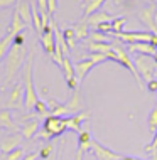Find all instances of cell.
I'll use <instances>...</instances> for the list:
<instances>
[{
    "label": "cell",
    "mask_w": 157,
    "mask_h": 160,
    "mask_svg": "<svg viewBox=\"0 0 157 160\" xmlns=\"http://www.w3.org/2000/svg\"><path fill=\"white\" fill-rule=\"evenodd\" d=\"M15 10L19 12V15L22 17V20L27 25L32 24V5H30L27 0H17Z\"/></svg>",
    "instance_id": "obj_16"
},
{
    "label": "cell",
    "mask_w": 157,
    "mask_h": 160,
    "mask_svg": "<svg viewBox=\"0 0 157 160\" xmlns=\"http://www.w3.org/2000/svg\"><path fill=\"white\" fill-rule=\"evenodd\" d=\"M37 132H39V120L37 118H32L30 122H27L24 125V128H22V137L24 138H32V137H36L37 135Z\"/></svg>",
    "instance_id": "obj_21"
},
{
    "label": "cell",
    "mask_w": 157,
    "mask_h": 160,
    "mask_svg": "<svg viewBox=\"0 0 157 160\" xmlns=\"http://www.w3.org/2000/svg\"><path fill=\"white\" fill-rule=\"evenodd\" d=\"M154 20H155V25H157V8H155V14H154Z\"/></svg>",
    "instance_id": "obj_48"
},
{
    "label": "cell",
    "mask_w": 157,
    "mask_h": 160,
    "mask_svg": "<svg viewBox=\"0 0 157 160\" xmlns=\"http://www.w3.org/2000/svg\"><path fill=\"white\" fill-rule=\"evenodd\" d=\"M47 10H49V15L52 17L58 10V0H47Z\"/></svg>",
    "instance_id": "obj_38"
},
{
    "label": "cell",
    "mask_w": 157,
    "mask_h": 160,
    "mask_svg": "<svg viewBox=\"0 0 157 160\" xmlns=\"http://www.w3.org/2000/svg\"><path fill=\"white\" fill-rule=\"evenodd\" d=\"M22 135H19V133H8L7 137L2 138V142H0V152L2 153H10L12 150L19 148L20 147V142H22Z\"/></svg>",
    "instance_id": "obj_10"
},
{
    "label": "cell",
    "mask_w": 157,
    "mask_h": 160,
    "mask_svg": "<svg viewBox=\"0 0 157 160\" xmlns=\"http://www.w3.org/2000/svg\"><path fill=\"white\" fill-rule=\"evenodd\" d=\"M90 116H91V113H90V111H86V110L80 111V113L66 116V127H68V130H75V132L80 133L81 132V123L86 122Z\"/></svg>",
    "instance_id": "obj_11"
},
{
    "label": "cell",
    "mask_w": 157,
    "mask_h": 160,
    "mask_svg": "<svg viewBox=\"0 0 157 160\" xmlns=\"http://www.w3.org/2000/svg\"><path fill=\"white\" fill-rule=\"evenodd\" d=\"M24 98H25V89L20 83H17L10 91V96H8L7 103H5V108H22L24 106Z\"/></svg>",
    "instance_id": "obj_8"
},
{
    "label": "cell",
    "mask_w": 157,
    "mask_h": 160,
    "mask_svg": "<svg viewBox=\"0 0 157 160\" xmlns=\"http://www.w3.org/2000/svg\"><path fill=\"white\" fill-rule=\"evenodd\" d=\"M24 155H25V153H24L22 148H15V150H12L10 153L5 155V160H22Z\"/></svg>",
    "instance_id": "obj_33"
},
{
    "label": "cell",
    "mask_w": 157,
    "mask_h": 160,
    "mask_svg": "<svg viewBox=\"0 0 157 160\" xmlns=\"http://www.w3.org/2000/svg\"><path fill=\"white\" fill-rule=\"evenodd\" d=\"M36 137H37V138H41V140H44V142H49L51 138H54V137H52L51 133L47 132V130H44V128H41V130H39Z\"/></svg>",
    "instance_id": "obj_37"
},
{
    "label": "cell",
    "mask_w": 157,
    "mask_h": 160,
    "mask_svg": "<svg viewBox=\"0 0 157 160\" xmlns=\"http://www.w3.org/2000/svg\"><path fill=\"white\" fill-rule=\"evenodd\" d=\"M133 64L137 68V72L140 74V78L145 79V83H149L150 79H154L157 76V64H155L152 56H145V54L135 56Z\"/></svg>",
    "instance_id": "obj_4"
},
{
    "label": "cell",
    "mask_w": 157,
    "mask_h": 160,
    "mask_svg": "<svg viewBox=\"0 0 157 160\" xmlns=\"http://www.w3.org/2000/svg\"><path fill=\"white\" fill-rule=\"evenodd\" d=\"M27 27V24L22 20V17L19 15V12L14 10V14H12V22H10V29L8 31L10 32H14L15 36L17 34H20V32H24V29Z\"/></svg>",
    "instance_id": "obj_20"
},
{
    "label": "cell",
    "mask_w": 157,
    "mask_h": 160,
    "mask_svg": "<svg viewBox=\"0 0 157 160\" xmlns=\"http://www.w3.org/2000/svg\"><path fill=\"white\" fill-rule=\"evenodd\" d=\"M69 111V115H75V113H80L83 111V106H85V103H83V94L80 89H76V91H73V96L69 99L68 103H64Z\"/></svg>",
    "instance_id": "obj_15"
},
{
    "label": "cell",
    "mask_w": 157,
    "mask_h": 160,
    "mask_svg": "<svg viewBox=\"0 0 157 160\" xmlns=\"http://www.w3.org/2000/svg\"><path fill=\"white\" fill-rule=\"evenodd\" d=\"M76 160H85V152L78 150V152H76Z\"/></svg>",
    "instance_id": "obj_45"
},
{
    "label": "cell",
    "mask_w": 157,
    "mask_h": 160,
    "mask_svg": "<svg viewBox=\"0 0 157 160\" xmlns=\"http://www.w3.org/2000/svg\"><path fill=\"white\" fill-rule=\"evenodd\" d=\"M95 66H97V64L91 61L90 58L81 59L80 62H76V64H75V74H76V78H78V81L81 83V81L90 74V71H91V69H93Z\"/></svg>",
    "instance_id": "obj_12"
},
{
    "label": "cell",
    "mask_w": 157,
    "mask_h": 160,
    "mask_svg": "<svg viewBox=\"0 0 157 160\" xmlns=\"http://www.w3.org/2000/svg\"><path fill=\"white\" fill-rule=\"evenodd\" d=\"M91 143H93V135L90 130H81L78 133V150L81 152H88L91 150Z\"/></svg>",
    "instance_id": "obj_17"
},
{
    "label": "cell",
    "mask_w": 157,
    "mask_h": 160,
    "mask_svg": "<svg viewBox=\"0 0 157 160\" xmlns=\"http://www.w3.org/2000/svg\"><path fill=\"white\" fill-rule=\"evenodd\" d=\"M37 160H41V158H37Z\"/></svg>",
    "instance_id": "obj_51"
},
{
    "label": "cell",
    "mask_w": 157,
    "mask_h": 160,
    "mask_svg": "<svg viewBox=\"0 0 157 160\" xmlns=\"http://www.w3.org/2000/svg\"><path fill=\"white\" fill-rule=\"evenodd\" d=\"M14 37H15V34L8 31L5 36L0 39V61H2V59L8 54V51H10L12 44H14Z\"/></svg>",
    "instance_id": "obj_19"
},
{
    "label": "cell",
    "mask_w": 157,
    "mask_h": 160,
    "mask_svg": "<svg viewBox=\"0 0 157 160\" xmlns=\"http://www.w3.org/2000/svg\"><path fill=\"white\" fill-rule=\"evenodd\" d=\"M52 152H54V145H52L51 142H46V145L39 150V158H41V160H47L52 155Z\"/></svg>",
    "instance_id": "obj_30"
},
{
    "label": "cell",
    "mask_w": 157,
    "mask_h": 160,
    "mask_svg": "<svg viewBox=\"0 0 157 160\" xmlns=\"http://www.w3.org/2000/svg\"><path fill=\"white\" fill-rule=\"evenodd\" d=\"M145 152H147V153H154V152H157V132L154 133V138H152V142L145 147Z\"/></svg>",
    "instance_id": "obj_35"
},
{
    "label": "cell",
    "mask_w": 157,
    "mask_h": 160,
    "mask_svg": "<svg viewBox=\"0 0 157 160\" xmlns=\"http://www.w3.org/2000/svg\"><path fill=\"white\" fill-rule=\"evenodd\" d=\"M149 130L152 135L157 132V108H152V111L149 115Z\"/></svg>",
    "instance_id": "obj_32"
},
{
    "label": "cell",
    "mask_w": 157,
    "mask_h": 160,
    "mask_svg": "<svg viewBox=\"0 0 157 160\" xmlns=\"http://www.w3.org/2000/svg\"><path fill=\"white\" fill-rule=\"evenodd\" d=\"M107 0H85V15L88 17L95 12H98Z\"/></svg>",
    "instance_id": "obj_25"
},
{
    "label": "cell",
    "mask_w": 157,
    "mask_h": 160,
    "mask_svg": "<svg viewBox=\"0 0 157 160\" xmlns=\"http://www.w3.org/2000/svg\"><path fill=\"white\" fill-rule=\"evenodd\" d=\"M39 158V152H29L27 155H24L22 160H37Z\"/></svg>",
    "instance_id": "obj_43"
},
{
    "label": "cell",
    "mask_w": 157,
    "mask_h": 160,
    "mask_svg": "<svg viewBox=\"0 0 157 160\" xmlns=\"http://www.w3.org/2000/svg\"><path fill=\"white\" fill-rule=\"evenodd\" d=\"M91 150H93V153L97 155L98 160H120L123 155L118 153V152H113V150H110L108 147L102 145L98 140H95L93 138V143H91Z\"/></svg>",
    "instance_id": "obj_7"
},
{
    "label": "cell",
    "mask_w": 157,
    "mask_h": 160,
    "mask_svg": "<svg viewBox=\"0 0 157 160\" xmlns=\"http://www.w3.org/2000/svg\"><path fill=\"white\" fill-rule=\"evenodd\" d=\"M68 88L71 89V91H76V89H80V81H78V78L75 76L73 79H68Z\"/></svg>",
    "instance_id": "obj_39"
},
{
    "label": "cell",
    "mask_w": 157,
    "mask_h": 160,
    "mask_svg": "<svg viewBox=\"0 0 157 160\" xmlns=\"http://www.w3.org/2000/svg\"><path fill=\"white\" fill-rule=\"evenodd\" d=\"M90 41L91 42H108V37H107V34H103V32H100V31H91L90 32Z\"/></svg>",
    "instance_id": "obj_31"
},
{
    "label": "cell",
    "mask_w": 157,
    "mask_h": 160,
    "mask_svg": "<svg viewBox=\"0 0 157 160\" xmlns=\"http://www.w3.org/2000/svg\"><path fill=\"white\" fill-rule=\"evenodd\" d=\"M27 2L30 3V5H37V0H27Z\"/></svg>",
    "instance_id": "obj_47"
},
{
    "label": "cell",
    "mask_w": 157,
    "mask_h": 160,
    "mask_svg": "<svg viewBox=\"0 0 157 160\" xmlns=\"http://www.w3.org/2000/svg\"><path fill=\"white\" fill-rule=\"evenodd\" d=\"M75 34H76V41L80 39V41H83V39H88L90 37V25H88V22L86 20H83V22H80V24H76L75 27Z\"/></svg>",
    "instance_id": "obj_23"
},
{
    "label": "cell",
    "mask_w": 157,
    "mask_h": 160,
    "mask_svg": "<svg viewBox=\"0 0 157 160\" xmlns=\"http://www.w3.org/2000/svg\"><path fill=\"white\" fill-rule=\"evenodd\" d=\"M147 89H149L150 93H157V76L147 83Z\"/></svg>",
    "instance_id": "obj_41"
},
{
    "label": "cell",
    "mask_w": 157,
    "mask_h": 160,
    "mask_svg": "<svg viewBox=\"0 0 157 160\" xmlns=\"http://www.w3.org/2000/svg\"><path fill=\"white\" fill-rule=\"evenodd\" d=\"M63 37H64V41L68 42L69 49H75V46H76V34H75V29H73V27L64 29V31H63Z\"/></svg>",
    "instance_id": "obj_27"
},
{
    "label": "cell",
    "mask_w": 157,
    "mask_h": 160,
    "mask_svg": "<svg viewBox=\"0 0 157 160\" xmlns=\"http://www.w3.org/2000/svg\"><path fill=\"white\" fill-rule=\"evenodd\" d=\"M120 160H142V158H139V157H132V155H123Z\"/></svg>",
    "instance_id": "obj_44"
},
{
    "label": "cell",
    "mask_w": 157,
    "mask_h": 160,
    "mask_svg": "<svg viewBox=\"0 0 157 160\" xmlns=\"http://www.w3.org/2000/svg\"><path fill=\"white\" fill-rule=\"evenodd\" d=\"M52 22L54 20L51 19V22L49 25L42 31V34L39 37H41V46L44 47V51L49 56L54 54V51H56V36H54V27H52Z\"/></svg>",
    "instance_id": "obj_6"
},
{
    "label": "cell",
    "mask_w": 157,
    "mask_h": 160,
    "mask_svg": "<svg viewBox=\"0 0 157 160\" xmlns=\"http://www.w3.org/2000/svg\"><path fill=\"white\" fill-rule=\"evenodd\" d=\"M149 2H150V3H155V2H157V0H149Z\"/></svg>",
    "instance_id": "obj_50"
},
{
    "label": "cell",
    "mask_w": 157,
    "mask_h": 160,
    "mask_svg": "<svg viewBox=\"0 0 157 160\" xmlns=\"http://www.w3.org/2000/svg\"><path fill=\"white\" fill-rule=\"evenodd\" d=\"M88 58H90L95 64H97V66H98V64H102V62H105V61H108L107 56H105V54H100V52H91Z\"/></svg>",
    "instance_id": "obj_34"
},
{
    "label": "cell",
    "mask_w": 157,
    "mask_h": 160,
    "mask_svg": "<svg viewBox=\"0 0 157 160\" xmlns=\"http://www.w3.org/2000/svg\"><path fill=\"white\" fill-rule=\"evenodd\" d=\"M154 34L142 31V32H120L117 34V37L122 42H128V44H135V42H150V39Z\"/></svg>",
    "instance_id": "obj_9"
},
{
    "label": "cell",
    "mask_w": 157,
    "mask_h": 160,
    "mask_svg": "<svg viewBox=\"0 0 157 160\" xmlns=\"http://www.w3.org/2000/svg\"><path fill=\"white\" fill-rule=\"evenodd\" d=\"M154 14H155V7L154 5L147 7V8H144V10L139 12V19H140L145 25H149L152 34H157V25H155V20H154Z\"/></svg>",
    "instance_id": "obj_14"
},
{
    "label": "cell",
    "mask_w": 157,
    "mask_h": 160,
    "mask_svg": "<svg viewBox=\"0 0 157 160\" xmlns=\"http://www.w3.org/2000/svg\"><path fill=\"white\" fill-rule=\"evenodd\" d=\"M112 49H113V52L117 54V62L118 64H122L125 69H128L130 71V74L133 76V79L137 81V84L140 86H144V83H142V78H140V74L137 72V68H135V64H133V61L128 58V51L123 47V44H120L118 41H115V42H112Z\"/></svg>",
    "instance_id": "obj_3"
},
{
    "label": "cell",
    "mask_w": 157,
    "mask_h": 160,
    "mask_svg": "<svg viewBox=\"0 0 157 160\" xmlns=\"http://www.w3.org/2000/svg\"><path fill=\"white\" fill-rule=\"evenodd\" d=\"M152 155V157L149 158V160H157V152H154V153H150Z\"/></svg>",
    "instance_id": "obj_46"
},
{
    "label": "cell",
    "mask_w": 157,
    "mask_h": 160,
    "mask_svg": "<svg viewBox=\"0 0 157 160\" xmlns=\"http://www.w3.org/2000/svg\"><path fill=\"white\" fill-rule=\"evenodd\" d=\"M127 24V19L125 17H115V19L112 20V29H113V34H120V32H123L122 29H123V25Z\"/></svg>",
    "instance_id": "obj_29"
},
{
    "label": "cell",
    "mask_w": 157,
    "mask_h": 160,
    "mask_svg": "<svg viewBox=\"0 0 157 160\" xmlns=\"http://www.w3.org/2000/svg\"><path fill=\"white\" fill-rule=\"evenodd\" d=\"M0 127L8 128V130L15 128L14 127V120H12V113H10V110H8V108L0 110Z\"/></svg>",
    "instance_id": "obj_24"
},
{
    "label": "cell",
    "mask_w": 157,
    "mask_h": 160,
    "mask_svg": "<svg viewBox=\"0 0 157 160\" xmlns=\"http://www.w3.org/2000/svg\"><path fill=\"white\" fill-rule=\"evenodd\" d=\"M97 31L103 32V34H108V32H113L112 29V22H102L100 25H97Z\"/></svg>",
    "instance_id": "obj_36"
},
{
    "label": "cell",
    "mask_w": 157,
    "mask_h": 160,
    "mask_svg": "<svg viewBox=\"0 0 157 160\" xmlns=\"http://www.w3.org/2000/svg\"><path fill=\"white\" fill-rule=\"evenodd\" d=\"M34 49L29 52L27 62L24 64V89H25V98H24V108L25 110H34L36 103L39 101V94L34 86Z\"/></svg>",
    "instance_id": "obj_1"
},
{
    "label": "cell",
    "mask_w": 157,
    "mask_h": 160,
    "mask_svg": "<svg viewBox=\"0 0 157 160\" xmlns=\"http://www.w3.org/2000/svg\"><path fill=\"white\" fill-rule=\"evenodd\" d=\"M25 54H27V49L25 46H12L8 54L5 56V72H7V81H12L15 78V74L19 72L20 66L24 64Z\"/></svg>",
    "instance_id": "obj_2"
},
{
    "label": "cell",
    "mask_w": 157,
    "mask_h": 160,
    "mask_svg": "<svg viewBox=\"0 0 157 160\" xmlns=\"http://www.w3.org/2000/svg\"><path fill=\"white\" fill-rule=\"evenodd\" d=\"M154 61H155V64H157V54L154 56Z\"/></svg>",
    "instance_id": "obj_49"
},
{
    "label": "cell",
    "mask_w": 157,
    "mask_h": 160,
    "mask_svg": "<svg viewBox=\"0 0 157 160\" xmlns=\"http://www.w3.org/2000/svg\"><path fill=\"white\" fill-rule=\"evenodd\" d=\"M42 128L47 130V132H49L52 137L63 135V133L68 130V127H66V116H56V115L46 116Z\"/></svg>",
    "instance_id": "obj_5"
},
{
    "label": "cell",
    "mask_w": 157,
    "mask_h": 160,
    "mask_svg": "<svg viewBox=\"0 0 157 160\" xmlns=\"http://www.w3.org/2000/svg\"><path fill=\"white\" fill-rule=\"evenodd\" d=\"M34 111L37 113V116H42V118H46V116H49V108H47V103L42 101L41 98H39V101L36 103V106H34Z\"/></svg>",
    "instance_id": "obj_28"
},
{
    "label": "cell",
    "mask_w": 157,
    "mask_h": 160,
    "mask_svg": "<svg viewBox=\"0 0 157 160\" xmlns=\"http://www.w3.org/2000/svg\"><path fill=\"white\" fill-rule=\"evenodd\" d=\"M113 20V17L108 14V12H103V10H98V12H95V14H91L86 17V22H88L90 25H100L102 22H112Z\"/></svg>",
    "instance_id": "obj_18"
},
{
    "label": "cell",
    "mask_w": 157,
    "mask_h": 160,
    "mask_svg": "<svg viewBox=\"0 0 157 160\" xmlns=\"http://www.w3.org/2000/svg\"><path fill=\"white\" fill-rule=\"evenodd\" d=\"M25 39H27V37L24 36V32L17 34V36L14 37V44H12V46H25Z\"/></svg>",
    "instance_id": "obj_40"
},
{
    "label": "cell",
    "mask_w": 157,
    "mask_h": 160,
    "mask_svg": "<svg viewBox=\"0 0 157 160\" xmlns=\"http://www.w3.org/2000/svg\"><path fill=\"white\" fill-rule=\"evenodd\" d=\"M61 69H63V72H64V78H66V81H68V79H73V78L76 76V74H75V64H73V61L69 59V56H66V58H64Z\"/></svg>",
    "instance_id": "obj_26"
},
{
    "label": "cell",
    "mask_w": 157,
    "mask_h": 160,
    "mask_svg": "<svg viewBox=\"0 0 157 160\" xmlns=\"http://www.w3.org/2000/svg\"><path fill=\"white\" fill-rule=\"evenodd\" d=\"M14 3H17V0H0V8H7L12 7Z\"/></svg>",
    "instance_id": "obj_42"
},
{
    "label": "cell",
    "mask_w": 157,
    "mask_h": 160,
    "mask_svg": "<svg viewBox=\"0 0 157 160\" xmlns=\"http://www.w3.org/2000/svg\"><path fill=\"white\" fill-rule=\"evenodd\" d=\"M88 51L90 52H100L107 56L108 52H112V44L110 42H88Z\"/></svg>",
    "instance_id": "obj_22"
},
{
    "label": "cell",
    "mask_w": 157,
    "mask_h": 160,
    "mask_svg": "<svg viewBox=\"0 0 157 160\" xmlns=\"http://www.w3.org/2000/svg\"><path fill=\"white\" fill-rule=\"evenodd\" d=\"M128 52H140L145 56H154L157 54V47L150 42H135V44H128Z\"/></svg>",
    "instance_id": "obj_13"
}]
</instances>
